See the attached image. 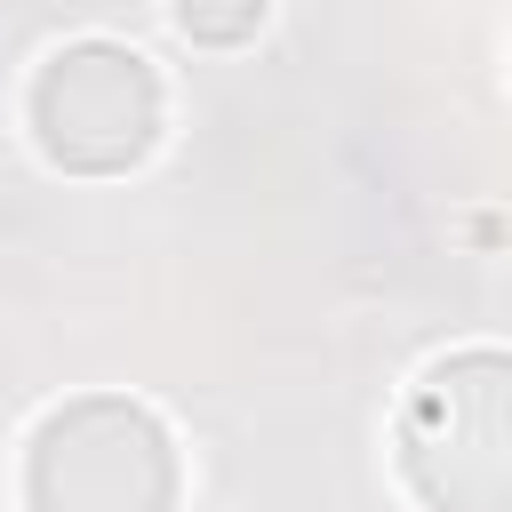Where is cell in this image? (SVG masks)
Instances as JSON below:
<instances>
[{
  "mask_svg": "<svg viewBox=\"0 0 512 512\" xmlns=\"http://www.w3.org/2000/svg\"><path fill=\"white\" fill-rule=\"evenodd\" d=\"M32 128L40 152L72 176H120L128 160H144L152 128H160V80L136 48L112 40H80L64 56L40 64L32 80Z\"/></svg>",
  "mask_w": 512,
  "mask_h": 512,
  "instance_id": "2",
  "label": "cell"
},
{
  "mask_svg": "<svg viewBox=\"0 0 512 512\" xmlns=\"http://www.w3.org/2000/svg\"><path fill=\"white\" fill-rule=\"evenodd\" d=\"M408 480L440 512H504L512 504L504 360L496 352H464L424 384V400L408 416Z\"/></svg>",
  "mask_w": 512,
  "mask_h": 512,
  "instance_id": "3",
  "label": "cell"
},
{
  "mask_svg": "<svg viewBox=\"0 0 512 512\" xmlns=\"http://www.w3.org/2000/svg\"><path fill=\"white\" fill-rule=\"evenodd\" d=\"M24 488L32 512H168L176 448L136 400H72L40 424Z\"/></svg>",
  "mask_w": 512,
  "mask_h": 512,
  "instance_id": "1",
  "label": "cell"
},
{
  "mask_svg": "<svg viewBox=\"0 0 512 512\" xmlns=\"http://www.w3.org/2000/svg\"><path fill=\"white\" fill-rule=\"evenodd\" d=\"M176 16H184V32H192V40L232 48V40H248V32H256L264 0H176Z\"/></svg>",
  "mask_w": 512,
  "mask_h": 512,
  "instance_id": "4",
  "label": "cell"
}]
</instances>
